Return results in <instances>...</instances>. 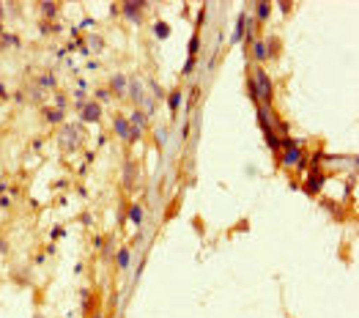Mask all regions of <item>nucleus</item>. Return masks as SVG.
<instances>
[{
  "label": "nucleus",
  "mask_w": 359,
  "mask_h": 318,
  "mask_svg": "<svg viewBox=\"0 0 359 318\" xmlns=\"http://www.w3.org/2000/svg\"><path fill=\"white\" fill-rule=\"evenodd\" d=\"M253 77V88H255V96H258V107H269L271 105V96H274V88H271V77L266 74L263 66H255L250 71Z\"/></svg>",
  "instance_id": "obj_1"
},
{
  "label": "nucleus",
  "mask_w": 359,
  "mask_h": 318,
  "mask_svg": "<svg viewBox=\"0 0 359 318\" xmlns=\"http://www.w3.org/2000/svg\"><path fill=\"white\" fill-rule=\"evenodd\" d=\"M58 143H60V148H63V151H77V148H80V143H83V129H80L77 124L60 126Z\"/></svg>",
  "instance_id": "obj_2"
},
{
  "label": "nucleus",
  "mask_w": 359,
  "mask_h": 318,
  "mask_svg": "<svg viewBox=\"0 0 359 318\" xmlns=\"http://www.w3.org/2000/svg\"><path fill=\"white\" fill-rule=\"evenodd\" d=\"M124 189L126 192L140 189V165H137L135 159H126L124 162Z\"/></svg>",
  "instance_id": "obj_3"
},
{
  "label": "nucleus",
  "mask_w": 359,
  "mask_h": 318,
  "mask_svg": "<svg viewBox=\"0 0 359 318\" xmlns=\"http://www.w3.org/2000/svg\"><path fill=\"white\" fill-rule=\"evenodd\" d=\"M321 187H324V173H321V167L312 162L310 176H307V181H305V192L307 195H318V192H321Z\"/></svg>",
  "instance_id": "obj_4"
},
{
  "label": "nucleus",
  "mask_w": 359,
  "mask_h": 318,
  "mask_svg": "<svg viewBox=\"0 0 359 318\" xmlns=\"http://www.w3.org/2000/svg\"><path fill=\"white\" fill-rule=\"evenodd\" d=\"M80 121H85V124H99L102 121V105L99 102H85V107L80 110Z\"/></svg>",
  "instance_id": "obj_5"
},
{
  "label": "nucleus",
  "mask_w": 359,
  "mask_h": 318,
  "mask_svg": "<svg viewBox=\"0 0 359 318\" xmlns=\"http://www.w3.org/2000/svg\"><path fill=\"white\" fill-rule=\"evenodd\" d=\"M126 94L132 96V102H135V107L146 105L148 96L143 94V83H140V77H129V88H126Z\"/></svg>",
  "instance_id": "obj_6"
},
{
  "label": "nucleus",
  "mask_w": 359,
  "mask_h": 318,
  "mask_svg": "<svg viewBox=\"0 0 359 318\" xmlns=\"http://www.w3.org/2000/svg\"><path fill=\"white\" fill-rule=\"evenodd\" d=\"M143 8H148V3H124L121 6V14L132 22H143Z\"/></svg>",
  "instance_id": "obj_7"
},
{
  "label": "nucleus",
  "mask_w": 359,
  "mask_h": 318,
  "mask_svg": "<svg viewBox=\"0 0 359 318\" xmlns=\"http://www.w3.org/2000/svg\"><path fill=\"white\" fill-rule=\"evenodd\" d=\"M126 88H129V77L126 74H112L110 77V85H107V91L115 96H126Z\"/></svg>",
  "instance_id": "obj_8"
},
{
  "label": "nucleus",
  "mask_w": 359,
  "mask_h": 318,
  "mask_svg": "<svg viewBox=\"0 0 359 318\" xmlns=\"http://www.w3.org/2000/svg\"><path fill=\"white\" fill-rule=\"evenodd\" d=\"M302 148L296 146V148H285L283 151V157H280V165H285V167H299V162H302Z\"/></svg>",
  "instance_id": "obj_9"
},
{
  "label": "nucleus",
  "mask_w": 359,
  "mask_h": 318,
  "mask_svg": "<svg viewBox=\"0 0 359 318\" xmlns=\"http://www.w3.org/2000/svg\"><path fill=\"white\" fill-rule=\"evenodd\" d=\"M250 55H253V60H258V63H266V60H269L263 39H253V42H250Z\"/></svg>",
  "instance_id": "obj_10"
},
{
  "label": "nucleus",
  "mask_w": 359,
  "mask_h": 318,
  "mask_svg": "<svg viewBox=\"0 0 359 318\" xmlns=\"http://www.w3.org/2000/svg\"><path fill=\"white\" fill-rule=\"evenodd\" d=\"M112 126H115L118 137H121V140L126 143V137H129V118L118 112V115H112Z\"/></svg>",
  "instance_id": "obj_11"
},
{
  "label": "nucleus",
  "mask_w": 359,
  "mask_h": 318,
  "mask_svg": "<svg viewBox=\"0 0 359 318\" xmlns=\"http://www.w3.org/2000/svg\"><path fill=\"white\" fill-rule=\"evenodd\" d=\"M165 99H167V107H170V118H176L178 115V107H181V102H184V94L176 88V91H170Z\"/></svg>",
  "instance_id": "obj_12"
},
{
  "label": "nucleus",
  "mask_w": 359,
  "mask_h": 318,
  "mask_svg": "<svg viewBox=\"0 0 359 318\" xmlns=\"http://www.w3.org/2000/svg\"><path fill=\"white\" fill-rule=\"evenodd\" d=\"M129 126H135V129H146L148 126V115L140 110V107H135V112L129 115Z\"/></svg>",
  "instance_id": "obj_13"
},
{
  "label": "nucleus",
  "mask_w": 359,
  "mask_h": 318,
  "mask_svg": "<svg viewBox=\"0 0 359 318\" xmlns=\"http://www.w3.org/2000/svg\"><path fill=\"white\" fill-rule=\"evenodd\" d=\"M244 30H247V11L239 14V19H236V33L230 36V42L239 44V42H242V36H244Z\"/></svg>",
  "instance_id": "obj_14"
},
{
  "label": "nucleus",
  "mask_w": 359,
  "mask_h": 318,
  "mask_svg": "<svg viewBox=\"0 0 359 318\" xmlns=\"http://www.w3.org/2000/svg\"><path fill=\"white\" fill-rule=\"evenodd\" d=\"M42 115H44V121L47 124H60L63 121V110H55V107H42Z\"/></svg>",
  "instance_id": "obj_15"
},
{
  "label": "nucleus",
  "mask_w": 359,
  "mask_h": 318,
  "mask_svg": "<svg viewBox=\"0 0 359 318\" xmlns=\"http://www.w3.org/2000/svg\"><path fill=\"white\" fill-rule=\"evenodd\" d=\"M263 42H266V55H269V60L277 58V53H280V39H277V36H266Z\"/></svg>",
  "instance_id": "obj_16"
},
{
  "label": "nucleus",
  "mask_w": 359,
  "mask_h": 318,
  "mask_svg": "<svg viewBox=\"0 0 359 318\" xmlns=\"http://www.w3.org/2000/svg\"><path fill=\"white\" fill-rule=\"evenodd\" d=\"M58 3H39V11H42V17L44 19H55L58 17Z\"/></svg>",
  "instance_id": "obj_17"
},
{
  "label": "nucleus",
  "mask_w": 359,
  "mask_h": 318,
  "mask_svg": "<svg viewBox=\"0 0 359 318\" xmlns=\"http://www.w3.org/2000/svg\"><path fill=\"white\" fill-rule=\"evenodd\" d=\"M129 261H132V250H118L115 253V264H118V269H129Z\"/></svg>",
  "instance_id": "obj_18"
},
{
  "label": "nucleus",
  "mask_w": 359,
  "mask_h": 318,
  "mask_svg": "<svg viewBox=\"0 0 359 318\" xmlns=\"http://www.w3.org/2000/svg\"><path fill=\"white\" fill-rule=\"evenodd\" d=\"M36 85H39V88H55V85H58V80H55V74H39V80H36Z\"/></svg>",
  "instance_id": "obj_19"
},
{
  "label": "nucleus",
  "mask_w": 359,
  "mask_h": 318,
  "mask_svg": "<svg viewBox=\"0 0 359 318\" xmlns=\"http://www.w3.org/2000/svg\"><path fill=\"white\" fill-rule=\"evenodd\" d=\"M126 209H129L126 214H129V219H132V222H135V225H140V222H143V206H140V203H132V206H126Z\"/></svg>",
  "instance_id": "obj_20"
},
{
  "label": "nucleus",
  "mask_w": 359,
  "mask_h": 318,
  "mask_svg": "<svg viewBox=\"0 0 359 318\" xmlns=\"http://www.w3.org/2000/svg\"><path fill=\"white\" fill-rule=\"evenodd\" d=\"M28 102H33V105H42V102H44V88H39V85H30Z\"/></svg>",
  "instance_id": "obj_21"
},
{
  "label": "nucleus",
  "mask_w": 359,
  "mask_h": 318,
  "mask_svg": "<svg viewBox=\"0 0 359 318\" xmlns=\"http://www.w3.org/2000/svg\"><path fill=\"white\" fill-rule=\"evenodd\" d=\"M118 250H115V244H112V236H107V242H104V247H102V258L104 261H112V255H115Z\"/></svg>",
  "instance_id": "obj_22"
},
{
  "label": "nucleus",
  "mask_w": 359,
  "mask_h": 318,
  "mask_svg": "<svg viewBox=\"0 0 359 318\" xmlns=\"http://www.w3.org/2000/svg\"><path fill=\"white\" fill-rule=\"evenodd\" d=\"M255 11H258V19H260V22H266V19H269V14H271V3H258V6H255Z\"/></svg>",
  "instance_id": "obj_23"
},
{
  "label": "nucleus",
  "mask_w": 359,
  "mask_h": 318,
  "mask_svg": "<svg viewBox=\"0 0 359 318\" xmlns=\"http://www.w3.org/2000/svg\"><path fill=\"white\" fill-rule=\"evenodd\" d=\"M154 33H156L159 39H167V36H170V25H167V22H156V25H154Z\"/></svg>",
  "instance_id": "obj_24"
},
{
  "label": "nucleus",
  "mask_w": 359,
  "mask_h": 318,
  "mask_svg": "<svg viewBox=\"0 0 359 318\" xmlns=\"http://www.w3.org/2000/svg\"><path fill=\"white\" fill-rule=\"evenodd\" d=\"M148 88L154 91V96H156V102H159V99H165V96H167V94H165V88H162V85H159V83H154V80H148Z\"/></svg>",
  "instance_id": "obj_25"
},
{
  "label": "nucleus",
  "mask_w": 359,
  "mask_h": 318,
  "mask_svg": "<svg viewBox=\"0 0 359 318\" xmlns=\"http://www.w3.org/2000/svg\"><path fill=\"white\" fill-rule=\"evenodd\" d=\"M198 42H201V39H198V33H195L192 39H189V58H198Z\"/></svg>",
  "instance_id": "obj_26"
},
{
  "label": "nucleus",
  "mask_w": 359,
  "mask_h": 318,
  "mask_svg": "<svg viewBox=\"0 0 359 318\" xmlns=\"http://www.w3.org/2000/svg\"><path fill=\"white\" fill-rule=\"evenodd\" d=\"M110 99H112V94L107 88H99V91H96V102H99V105H102V102H110Z\"/></svg>",
  "instance_id": "obj_27"
},
{
  "label": "nucleus",
  "mask_w": 359,
  "mask_h": 318,
  "mask_svg": "<svg viewBox=\"0 0 359 318\" xmlns=\"http://www.w3.org/2000/svg\"><path fill=\"white\" fill-rule=\"evenodd\" d=\"M55 110H66V96L63 94L55 96Z\"/></svg>",
  "instance_id": "obj_28"
},
{
  "label": "nucleus",
  "mask_w": 359,
  "mask_h": 318,
  "mask_svg": "<svg viewBox=\"0 0 359 318\" xmlns=\"http://www.w3.org/2000/svg\"><path fill=\"white\" fill-rule=\"evenodd\" d=\"M195 60H198V58H187V66H184V77H187V74H192V69H195Z\"/></svg>",
  "instance_id": "obj_29"
},
{
  "label": "nucleus",
  "mask_w": 359,
  "mask_h": 318,
  "mask_svg": "<svg viewBox=\"0 0 359 318\" xmlns=\"http://www.w3.org/2000/svg\"><path fill=\"white\" fill-rule=\"evenodd\" d=\"M8 253V242L6 239H0V255H6Z\"/></svg>",
  "instance_id": "obj_30"
},
{
  "label": "nucleus",
  "mask_w": 359,
  "mask_h": 318,
  "mask_svg": "<svg viewBox=\"0 0 359 318\" xmlns=\"http://www.w3.org/2000/svg\"><path fill=\"white\" fill-rule=\"evenodd\" d=\"M0 99H3V102L8 99V88H6V85H3V83H0Z\"/></svg>",
  "instance_id": "obj_31"
},
{
  "label": "nucleus",
  "mask_w": 359,
  "mask_h": 318,
  "mask_svg": "<svg viewBox=\"0 0 359 318\" xmlns=\"http://www.w3.org/2000/svg\"><path fill=\"white\" fill-rule=\"evenodd\" d=\"M165 137H167V135H165V129H156V140H159V146L165 143Z\"/></svg>",
  "instance_id": "obj_32"
},
{
  "label": "nucleus",
  "mask_w": 359,
  "mask_h": 318,
  "mask_svg": "<svg viewBox=\"0 0 359 318\" xmlns=\"http://www.w3.org/2000/svg\"><path fill=\"white\" fill-rule=\"evenodd\" d=\"M6 17V6H3V3H0V19Z\"/></svg>",
  "instance_id": "obj_33"
},
{
  "label": "nucleus",
  "mask_w": 359,
  "mask_h": 318,
  "mask_svg": "<svg viewBox=\"0 0 359 318\" xmlns=\"http://www.w3.org/2000/svg\"><path fill=\"white\" fill-rule=\"evenodd\" d=\"M94 318H102V313H94Z\"/></svg>",
  "instance_id": "obj_34"
},
{
  "label": "nucleus",
  "mask_w": 359,
  "mask_h": 318,
  "mask_svg": "<svg viewBox=\"0 0 359 318\" xmlns=\"http://www.w3.org/2000/svg\"><path fill=\"white\" fill-rule=\"evenodd\" d=\"M36 318H42V316H36Z\"/></svg>",
  "instance_id": "obj_35"
}]
</instances>
